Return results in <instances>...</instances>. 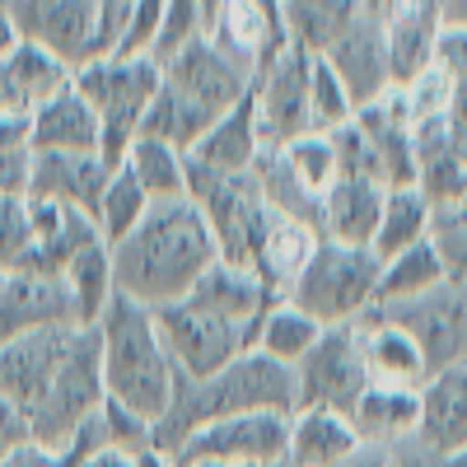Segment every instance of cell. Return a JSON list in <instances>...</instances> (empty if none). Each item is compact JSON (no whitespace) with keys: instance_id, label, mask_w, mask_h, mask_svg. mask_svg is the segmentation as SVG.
I'll return each mask as SVG.
<instances>
[{"instance_id":"1","label":"cell","mask_w":467,"mask_h":467,"mask_svg":"<svg viewBox=\"0 0 467 467\" xmlns=\"http://www.w3.org/2000/svg\"><path fill=\"white\" fill-rule=\"evenodd\" d=\"M215 262L220 244L206 215L192 202H164L150 206V215L122 244H112V281L117 295L145 308H164L197 290Z\"/></svg>"},{"instance_id":"2","label":"cell","mask_w":467,"mask_h":467,"mask_svg":"<svg viewBox=\"0 0 467 467\" xmlns=\"http://www.w3.org/2000/svg\"><path fill=\"white\" fill-rule=\"evenodd\" d=\"M99 346H103V388L108 402L136 411L140 420L160 425L178 398V365L154 323V308L117 295L108 314L99 318Z\"/></svg>"},{"instance_id":"3","label":"cell","mask_w":467,"mask_h":467,"mask_svg":"<svg viewBox=\"0 0 467 467\" xmlns=\"http://www.w3.org/2000/svg\"><path fill=\"white\" fill-rule=\"evenodd\" d=\"M248 411L295 416L299 411V379H295V369L262 356V350H248V356H239L229 369H220V374H211L202 383L182 379L169 416L154 425V449L178 453V444L192 431H202V425H211V420H224V416H248Z\"/></svg>"},{"instance_id":"4","label":"cell","mask_w":467,"mask_h":467,"mask_svg":"<svg viewBox=\"0 0 467 467\" xmlns=\"http://www.w3.org/2000/svg\"><path fill=\"white\" fill-rule=\"evenodd\" d=\"M70 85L80 89V99L94 108L99 127H103V160L112 169H122L131 140L145 127V112L164 85V66L150 52L140 57L112 52V57H94L89 66H80L70 75Z\"/></svg>"},{"instance_id":"5","label":"cell","mask_w":467,"mask_h":467,"mask_svg":"<svg viewBox=\"0 0 467 467\" xmlns=\"http://www.w3.org/2000/svg\"><path fill=\"white\" fill-rule=\"evenodd\" d=\"M383 257L374 248H346L332 239H318L299 281L285 290L295 308H304L318 327H356L379 304Z\"/></svg>"},{"instance_id":"6","label":"cell","mask_w":467,"mask_h":467,"mask_svg":"<svg viewBox=\"0 0 467 467\" xmlns=\"http://www.w3.org/2000/svg\"><path fill=\"white\" fill-rule=\"evenodd\" d=\"M103 402H108V388H103L99 327H80L57 383L47 388V398L28 411V435L47 449H66L103 411Z\"/></svg>"},{"instance_id":"7","label":"cell","mask_w":467,"mask_h":467,"mask_svg":"<svg viewBox=\"0 0 467 467\" xmlns=\"http://www.w3.org/2000/svg\"><path fill=\"white\" fill-rule=\"evenodd\" d=\"M154 323H160V337L169 346L178 374L192 379V383H202V379L229 369L239 356H248V350H257V332L253 327L215 314V308H206L202 299H192V295L178 299V304L154 308Z\"/></svg>"},{"instance_id":"8","label":"cell","mask_w":467,"mask_h":467,"mask_svg":"<svg viewBox=\"0 0 467 467\" xmlns=\"http://www.w3.org/2000/svg\"><path fill=\"white\" fill-rule=\"evenodd\" d=\"M290 444V416L281 411H248V416H224L202 431H192L173 462H224V467H271L285 458Z\"/></svg>"},{"instance_id":"9","label":"cell","mask_w":467,"mask_h":467,"mask_svg":"<svg viewBox=\"0 0 467 467\" xmlns=\"http://www.w3.org/2000/svg\"><path fill=\"white\" fill-rule=\"evenodd\" d=\"M299 379V411H341L360 402L369 388V365H365V346L356 327H327L318 346L308 350L295 369Z\"/></svg>"},{"instance_id":"10","label":"cell","mask_w":467,"mask_h":467,"mask_svg":"<svg viewBox=\"0 0 467 467\" xmlns=\"http://www.w3.org/2000/svg\"><path fill=\"white\" fill-rule=\"evenodd\" d=\"M19 37L52 52L70 75L103 57L99 47V0H5Z\"/></svg>"},{"instance_id":"11","label":"cell","mask_w":467,"mask_h":467,"mask_svg":"<svg viewBox=\"0 0 467 467\" xmlns=\"http://www.w3.org/2000/svg\"><path fill=\"white\" fill-rule=\"evenodd\" d=\"M374 308L420 346L431 374L467 360V290L444 281L425 295H411V299H398V304H374Z\"/></svg>"},{"instance_id":"12","label":"cell","mask_w":467,"mask_h":467,"mask_svg":"<svg viewBox=\"0 0 467 467\" xmlns=\"http://www.w3.org/2000/svg\"><path fill=\"white\" fill-rule=\"evenodd\" d=\"M308 75L314 57L299 47L276 52L253 80V103H257V131L262 145H290L299 136H314V108H308Z\"/></svg>"},{"instance_id":"13","label":"cell","mask_w":467,"mask_h":467,"mask_svg":"<svg viewBox=\"0 0 467 467\" xmlns=\"http://www.w3.org/2000/svg\"><path fill=\"white\" fill-rule=\"evenodd\" d=\"M75 337H80V327H57V332H37V337H19V341H0V402H10L28 420V411L57 383Z\"/></svg>"},{"instance_id":"14","label":"cell","mask_w":467,"mask_h":467,"mask_svg":"<svg viewBox=\"0 0 467 467\" xmlns=\"http://www.w3.org/2000/svg\"><path fill=\"white\" fill-rule=\"evenodd\" d=\"M164 66V80L178 85L182 94H192L197 103H206L211 112H229L234 103H244L253 94V75L234 61L215 37H192V43H182L173 57L160 61Z\"/></svg>"},{"instance_id":"15","label":"cell","mask_w":467,"mask_h":467,"mask_svg":"<svg viewBox=\"0 0 467 467\" xmlns=\"http://www.w3.org/2000/svg\"><path fill=\"white\" fill-rule=\"evenodd\" d=\"M365 15L383 37L398 85H407L416 70L431 66L435 37L444 28V0H365Z\"/></svg>"},{"instance_id":"16","label":"cell","mask_w":467,"mask_h":467,"mask_svg":"<svg viewBox=\"0 0 467 467\" xmlns=\"http://www.w3.org/2000/svg\"><path fill=\"white\" fill-rule=\"evenodd\" d=\"M206 37H215V43L239 61L253 80L257 70L285 52V24H281V0H220V10L206 28Z\"/></svg>"},{"instance_id":"17","label":"cell","mask_w":467,"mask_h":467,"mask_svg":"<svg viewBox=\"0 0 467 467\" xmlns=\"http://www.w3.org/2000/svg\"><path fill=\"white\" fill-rule=\"evenodd\" d=\"M57 327H80L70 285L61 276H5L0 281V341H19Z\"/></svg>"},{"instance_id":"18","label":"cell","mask_w":467,"mask_h":467,"mask_svg":"<svg viewBox=\"0 0 467 467\" xmlns=\"http://www.w3.org/2000/svg\"><path fill=\"white\" fill-rule=\"evenodd\" d=\"M323 61L337 70V80L346 85V99H350V108H356V112L398 89L393 61H388V47H383V37H379V28H374L369 15H360L356 24H350V33L341 37V43Z\"/></svg>"},{"instance_id":"19","label":"cell","mask_w":467,"mask_h":467,"mask_svg":"<svg viewBox=\"0 0 467 467\" xmlns=\"http://www.w3.org/2000/svg\"><path fill=\"white\" fill-rule=\"evenodd\" d=\"M108 178H112V164L103 154H33V197L70 206L89 220L99 215Z\"/></svg>"},{"instance_id":"20","label":"cell","mask_w":467,"mask_h":467,"mask_svg":"<svg viewBox=\"0 0 467 467\" xmlns=\"http://www.w3.org/2000/svg\"><path fill=\"white\" fill-rule=\"evenodd\" d=\"M28 145L33 154H103V127L80 89L66 85L28 112Z\"/></svg>"},{"instance_id":"21","label":"cell","mask_w":467,"mask_h":467,"mask_svg":"<svg viewBox=\"0 0 467 467\" xmlns=\"http://www.w3.org/2000/svg\"><path fill=\"white\" fill-rule=\"evenodd\" d=\"M416 444L431 453H458L467 449V360L435 369L420 388V431Z\"/></svg>"},{"instance_id":"22","label":"cell","mask_w":467,"mask_h":467,"mask_svg":"<svg viewBox=\"0 0 467 467\" xmlns=\"http://www.w3.org/2000/svg\"><path fill=\"white\" fill-rule=\"evenodd\" d=\"M350 431L360 444L374 449H402L416 440L420 431V393L411 388H388V383H369L360 402L350 407Z\"/></svg>"},{"instance_id":"23","label":"cell","mask_w":467,"mask_h":467,"mask_svg":"<svg viewBox=\"0 0 467 467\" xmlns=\"http://www.w3.org/2000/svg\"><path fill=\"white\" fill-rule=\"evenodd\" d=\"M360 332V346H365V365H369V383H388V388H411V393H420L425 379H431V365H425L420 346L398 327L388 323L379 308H369V314L356 323Z\"/></svg>"},{"instance_id":"24","label":"cell","mask_w":467,"mask_h":467,"mask_svg":"<svg viewBox=\"0 0 467 467\" xmlns=\"http://www.w3.org/2000/svg\"><path fill=\"white\" fill-rule=\"evenodd\" d=\"M70 85V70L33 43H19L5 61H0V117L5 112H33L43 108L52 94H61Z\"/></svg>"},{"instance_id":"25","label":"cell","mask_w":467,"mask_h":467,"mask_svg":"<svg viewBox=\"0 0 467 467\" xmlns=\"http://www.w3.org/2000/svg\"><path fill=\"white\" fill-rule=\"evenodd\" d=\"M388 192L369 178H341L323 197V239L346 248H374Z\"/></svg>"},{"instance_id":"26","label":"cell","mask_w":467,"mask_h":467,"mask_svg":"<svg viewBox=\"0 0 467 467\" xmlns=\"http://www.w3.org/2000/svg\"><path fill=\"white\" fill-rule=\"evenodd\" d=\"M262 131H257V103L253 94L244 103H234L220 122L202 136V145L187 154L192 164H202L211 173H253L257 154H262Z\"/></svg>"},{"instance_id":"27","label":"cell","mask_w":467,"mask_h":467,"mask_svg":"<svg viewBox=\"0 0 467 467\" xmlns=\"http://www.w3.org/2000/svg\"><path fill=\"white\" fill-rule=\"evenodd\" d=\"M365 15V0H281L285 43L304 57H327Z\"/></svg>"},{"instance_id":"28","label":"cell","mask_w":467,"mask_h":467,"mask_svg":"<svg viewBox=\"0 0 467 467\" xmlns=\"http://www.w3.org/2000/svg\"><path fill=\"white\" fill-rule=\"evenodd\" d=\"M356 449L360 440L341 411H295L290 416V444H285L290 467H337Z\"/></svg>"},{"instance_id":"29","label":"cell","mask_w":467,"mask_h":467,"mask_svg":"<svg viewBox=\"0 0 467 467\" xmlns=\"http://www.w3.org/2000/svg\"><path fill=\"white\" fill-rule=\"evenodd\" d=\"M215 122H220V112H211L206 103H197L192 94H182L178 85L164 80L160 94H154V103H150V112H145L140 136H154V140H164V145L192 154Z\"/></svg>"},{"instance_id":"30","label":"cell","mask_w":467,"mask_h":467,"mask_svg":"<svg viewBox=\"0 0 467 467\" xmlns=\"http://www.w3.org/2000/svg\"><path fill=\"white\" fill-rule=\"evenodd\" d=\"M122 164L136 173V182L145 187V197H150L154 206L187 202V154H182V150L154 140V136H136Z\"/></svg>"},{"instance_id":"31","label":"cell","mask_w":467,"mask_h":467,"mask_svg":"<svg viewBox=\"0 0 467 467\" xmlns=\"http://www.w3.org/2000/svg\"><path fill=\"white\" fill-rule=\"evenodd\" d=\"M431 202H425L420 187H398L383 197V220H379V234H374V253L388 262L416 244L431 239Z\"/></svg>"},{"instance_id":"32","label":"cell","mask_w":467,"mask_h":467,"mask_svg":"<svg viewBox=\"0 0 467 467\" xmlns=\"http://www.w3.org/2000/svg\"><path fill=\"white\" fill-rule=\"evenodd\" d=\"M70 285V299H75V314H80V327H99V318L108 314V304L117 299V281H112V248L108 244H94L85 248L66 266Z\"/></svg>"},{"instance_id":"33","label":"cell","mask_w":467,"mask_h":467,"mask_svg":"<svg viewBox=\"0 0 467 467\" xmlns=\"http://www.w3.org/2000/svg\"><path fill=\"white\" fill-rule=\"evenodd\" d=\"M323 332L327 327H318L314 318L304 314V308H295L290 299H276V304L266 308L262 327H257V350H262V356H271V360H281V365H290V369H299V360L318 346Z\"/></svg>"},{"instance_id":"34","label":"cell","mask_w":467,"mask_h":467,"mask_svg":"<svg viewBox=\"0 0 467 467\" xmlns=\"http://www.w3.org/2000/svg\"><path fill=\"white\" fill-rule=\"evenodd\" d=\"M150 197H145V187L136 182V173L122 164V169H112V178H108V192H103V202H99V215H94V224H99V234H103V244L112 248V244H122L127 234L150 215Z\"/></svg>"},{"instance_id":"35","label":"cell","mask_w":467,"mask_h":467,"mask_svg":"<svg viewBox=\"0 0 467 467\" xmlns=\"http://www.w3.org/2000/svg\"><path fill=\"white\" fill-rule=\"evenodd\" d=\"M444 285V266L431 248V239L398 253V257H388L383 262V281H379V304H398V299H411V295H425V290H435Z\"/></svg>"},{"instance_id":"36","label":"cell","mask_w":467,"mask_h":467,"mask_svg":"<svg viewBox=\"0 0 467 467\" xmlns=\"http://www.w3.org/2000/svg\"><path fill=\"white\" fill-rule=\"evenodd\" d=\"M281 154H285L290 173H295L308 192H314L318 202H323L327 192L341 182V160H337V145H332V136H323V131H314V136H299V140L281 145Z\"/></svg>"},{"instance_id":"37","label":"cell","mask_w":467,"mask_h":467,"mask_svg":"<svg viewBox=\"0 0 467 467\" xmlns=\"http://www.w3.org/2000/svg\"><path fill=\"white\" fill-rule=\"evenodd\" d=\"M431 248L444 266V281L467 290V206H435L431 211Z\"/></svg>"},{"instance_id":"38","label":"cell","mask_w":467,"mask_h":467,"mask_svg":"<svg viewBox=\"0 0 467 467\" xmlns=\"http://www.w3.org/2000/svg\"><path fill=\"white\" fill-rule=\"evenodd\" d=\"M94 449H108V444H103L99 416H94L66 449H47V444H37V440H24V444H15L5 458H0V467H80Z\"/></svg>"},{"instance_id":"39","label":"cell","mask_w":467,"mask_h":467,"mask_svg":"<svg viewBox=\"0 0 467 467\" xmlns=\"http://www.w3.org/2000/svg\"><path fill=\"white\" fill-rule=\"evenodd\" d=\"M402 99H407V108H411V127H416V122H444V117L453 112L458 85L431 61V66L416 70L411 80L402 85Z\"/></svg>"},{"instance_id":"40","label":"cell","mask_w":467,"mask_h":467,"mask_svg":"<svg viewBox=\"0 0 467 467\" xmlns=\"http://www.w3.org/2000/svg\"><path fill=\"white\" fill-rule=\"evenodd\" d=\"M308 108H314V131H323V136L356 117V108L346 99V85L337 80V70L323 57H314V75H308Z\"/></svg>"},{"instance_id":"41","label":"cell","mask_w":467,"mask_h":467,"mask_svg":"<svg viewBox=\"0 0 467 467\" xmlns=\"http://www.w3.org/2000/svg\"><path fill=\"white\" fill-rule=\"evenodd\" d=\"M33 253V202H0V271L15 276Z\"/></svg>"},{"instance_id":"42","label":"cell","mask_w":467,"mask_h":467,"mask_svg":"<svg viewBox=\"0 0 467 467\" xmlns=\"http://www.w3.org/2000/svg\"><path fill=\"white\" fill-rule=\"evenodd\" d=\"M99 425H103V444H108V449H122V453L154 449V425L140 420V416L127 411V407H117V402H103Z\"/></svg>"},{"instance_id":"43","label":"cell","mask_w":467,"mask_h":467,"mask_svg":"<svg viewBox=\"0 0 467 467\" xmlns=\"http://www.w3.org/2000/svg\"><path fill=\"white\" fill-rule=\"evenodd\" d=\"M431 61L449 75L458 89H467V24H444V28H440Z\"/></svg>"},{"instance_id":"44","label":"cell","mask_w":467,"mask_h":467,"mask_svg":"<svg viewBox=\"0 0 467 467\" xmlns=\"http://www.w3.org/2000/svg\"><path fill=\"white\" fill-rule=\"evenodd\" d=\"M33 197V150H0V202Z\"/></svg>"},{"instance_id":"45","label":"cell","mask_w":467,"mask_h":467,"mask_svg":"<svg viewBox=\"0 0 467 467\" xmlns=\"http://www.w3.org/2000/svg\"><path fill=\"white\" fill-rule=\"evenodd\" d=\"M0 150H33L24 112H5V117H0Z\"/></svg>"},{"instance_id":"46","label":"cell","mask_w":467,"mask_h":467,"mask_svg":"<svg viewBox=\"0 0 467 467\" xmlns=\"http://www.w3.org/2000/svg\"><path fill=\"white\" fill-rule=\"evenodd\" d=\"M337 467H393V449H374V444H360L356 453H346Z\"/></svg>"},{"instance_id":"47","label":"cell","mask_w":467,"mask_h":467,"mask_svg":"<svg viewBox=\"0 0 467 467\" xmlns=\"http://www.w3.org/2000/svg\"><path fill=\"white\" fill-rule=\"evenodd\" d=\"M393 467H440V453H431L425 444H402V449H393Z\"/></svg>"},{"instance_id":"48","label":"cell","mask_w":467,"mask_h":467,"mask_svg":"<svg viewBox=\"0 0 467 467\" xmlns=\"http://www.w3.org/2000/svg\"><path fill=\"white\" fill-rule=\"evenodd\" d=\"M24 43V37H19V28H15V19L5 15V10H0V61H5L15 47Z\"/></svg>"},{"instance_id":"49","label":"cell","mask_w":467,"mask_h":467,"mask_svg":"<svg viewBox=\"0 0 467 467\" xmlns=\"http://www.w3.org/2000/svg\"><path fill=\"white\" fill-rule=\"evenodd\" d=\"M136 467H178L173 453H160V449H140L136 453Z\"/></svg>"},{"instance_id":"50","label":"cell","mask_w":467,"mask_h":467,"mask_svg":"<svg viewBox=\"0 0 467 467\" xmlns=\"http://www.w3.org/2000/svg\"><path fill=\"white\" fill-rule=\"evenodd\" d=\"M444 24H467V0H444Z\"/></svg>"},{"instance_id":"51","label":"cell","mask_w":467,"mask_h":467,"mask_svg":"<svg viewBox=\"0 0 467 467\" xmlns=\"http://www.w3.org/2000/svg\"><path fill=\"white\" fill-rule=\"evenodd\" d=\"M440 467H467V449H458V453H444V458H440Z\"/></svg>"},{"instance_id":"52","label":"cell","mask_w":467,"mask_h":467,"mask_svg":"<svg viewBox=\"0 0 467 467\" xmlns=\"http://www.w3.org/2000/svg\"><path fill=\"white\" fill-rule=\"evenodd\" d=\"M187 467H224V462H187Z\"/></svg>"},{"instance_id":"53","label":"cell","mask_w":467,"mask_h":467,"mask_svg":"<svg viewBox=\"0 0 467 467\" xmlns=\"http://www.w3.org/2000/svg\"><path fill=\"white\" fill-rule=\"evenodd\" d=\"M0 281H5V271H0Z\"/></svg>"}]
</instances>
